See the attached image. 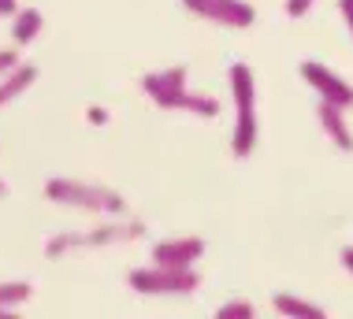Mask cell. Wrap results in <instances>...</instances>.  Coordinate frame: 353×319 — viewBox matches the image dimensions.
<instances>
[{"instance_id":"6da1fadb","label":"cell","mask_w":353,"mask_h":319,"mask_svg":"<svg viewBox=\"0 0 353 319\" xmlns=\"http://www.w3.org/2000/svg\"><path fill=\"white\" fill-rule=\"evenodd\" d=\"M234 96V134H231V152L238 160L253 156L256 149V79L250 63H231L227 71Z\"/></svg>"},{"instance_id":"7a4b0ae2","label":"cell","mask_w":353,"mask_h":319,"mask_svg":"<svg viewBox=\"0 0 353 319\" xmlns=\"http://www.w3.org/2000/svg\"><path fill=\"white\" fill-rule=\"evenodd\" d=\"M45 197H49L52 205L93 212V216H123V212H127L123 193L108 189V186H97V182H85V178H49L45 182Z\"/></svg>"},{"instance_id":"3957f363","label":"cell","mask_w":353,"mask_h":319,"mask_svg":"<svg viewBox=\"0 0 353 319\" xmlns=\"http://www.w3.org/2000/svg\"><path fill=\"white\" fill-rule=\"evenodd\" d=\"M130 289L145 297H186L201 286V275L194 267H168V264H149V267H134L127 275Z\"/></svg>"},{"instance_id":"277c9868","label":"cell","mask_w":353,"mask_h":319,"mask_svg":"<svg viewBox=\"0 0 353 319\" xmlns=\"http://www.w3.org/2000/svg\"><path fill=\"white\" fill-rule=\"evenodd\" d=\"M141 223H104L97 230H85V234H56L49 238L45 245V256L49 260H60L74 253V249H104V245H127V241L141 238Z\"/></svg>"},{"instance_id":"5b68a950","label":"cell","mask_w":353,"mask_h":319,"mask_svg":"<svg viewBox=\"0 0 353 319\" xmlns=\"http://www.w3.org/2000/svg\"><path fill=\"white\" fill-rule=\"evenodd\" d=\"M183 8L205 23L231 26V30H250L256 23V8L250 0H183Z\"/></svg>"},{"instance_id":"8992f818","label":"cell","mask_w":353,"mask_h":319,"mask_svg":"<svg viewBox=\"0 0 353 319\" xmlns=\"http://www.w3.org/2000/svg\"><path fill=\"white\" fill-rule=\"evenodd\" d=\"M301 79L320 93V101H331V104H339V108H346V112L353 108V85L342 79V74L331 71L327 63L305 60V63H301Z\"/></svg>"},{"instance_id":"52a82bcc","label":"cell","mask_w":353,"mask_h":319,"mask_svg":"<svg viewBox=\"0 0 353 319\" xmlns=\"http://www.w3.org/2000/svg\"><path fill=\"white\" fill-rule=\"evenodd\" d=\"M186 79H190L186 63L168 67V71H149L145 79H141V93H145L152 104H160V108L171 112V108H175V101H179V93L186 90Z\"/></svg>"},{"instance_id":"ba28073f","label":"cell","mask_w":353,"mask_h":319,"mask_svg":"<svg viewBox=\"0 0 353 319\" xmlns=\"http://www.w3.org/2000/svg\"><path fill=\"white\" fill-rule=\"evenodd\" d=\"M201 256H205L201 238H164L152 245V264H168V267H194Z\"/></svg>"},{"instance_id":"9c48e42d","label":"cell","mask_w":353,"mask_h":319,"mask_svg":"<svg viewBox=\"0 0 353 319\" xmlns=\"http://www.w3.org/2000/svg\"><path fill=\"white\" fill-rule=\"evenodd\" d=\"M316 119H320L323 134L331 138V145H335L339 152H353V130L346 123V108H339V104H331V101H320Z\"/></svg>"},{"instance_id":"30bf717a","label":"cell","mask_w":353,"mask_h":319,"mask_svg":"<svg viewBox=\"0 0 353 319\" xmlns=\"http://www.w3.org/2000/svg\"><path fill=\"white\" fill-rule=\"evenodd\" d=\"M37 74H41V71H37V63H23V60H19V63L8 67V71L0 74V108H8L12 101H19V96L37 82Z\"/></svg>"},{"instance_id":"8fae6325","label":"cell","mask_w":353,"mask_h":319,"mask_svg":"<svg viewBox=\"0 0 353 319\" xmlns=\"http://www.w3.org/2000/svg\"><path fill=\"white\" fill-rule=\"evenodd\" d=\"M15 23H12V41L15 48H26V45H34V37L41 34V26H45V19L37 8H15Z\"/></svg>"},{"instance_id":"7c38bea8","label":"cell","mask_w":353,"mask_h":319,"mask_svg":"<svg viewBox=\"0 0 353 319\" xmlns=\"http://www.w3.org/2000/svg\"><path fill=\"white\" fill-rule=\"evenodd\" d=\"M171 112H190V115H201V119H216V115H219V101H216V96H208V93L183 90Z\"/></svg>"},{"instance_id":"4fadbf2b","label":"cell","mask_w":353,"mask_h":319,"mask_svg":"<svg viewBox=\"0 0 353 319\" xmlns=\"http://www.w3.org/2000/svg\"><path fill=\"white\" fill-rule=\"evenodd\" d=\"M34 297V286L23 282V278H12V282H0V316H12L15 308H23Z\"/></svg>"},{"instance_id":"5bb4252c","label":"cell","mask_w":353,"mask_h":319,"mask_svg":"<svg viewBox=\"0 0 353 319\" xmlns=\"http://www.w3.org/2000/svg\"><path fill=\"white\" fill-rule=\"evenodd\" d=\"M272 305H275V312H279V316H294V319H323V308H320V305L301 301V297H294V294H279Z\"/></svg>"},{"instance_id":"9a60e30c","label":"cell","mask_w":353,"mask_h":319,"mask_svg":"<svg viewBox=\"0 0 353 319\" xmlns=\"http://www.w3.org/2000/svg\"><path fill=\"white\" fill-rule=\"evenodd\" d=\"M219 319H253L256 316V308H253V301H227V305H219V312H216Z\"/></svg>"},{"instance_id":"2e32d148","label":"cell","mask_w":353,"mask_h":319,"mask_svg":"<svg viewBox=\"0 0 353 319\" xmlns=\"http://www.w3.org/2000/svg\"><path fill=\"white\" fill-rule=\"evenodd\" d=\"M309 8H312V0H286V15L290 19H305Z\"/></svg>"},{"instance_id":"e0dca14e","label":"cell","mask_w":353,"mask_h":319,"mask_svg":"<svg viewBox=\"0 0 353 319\" xmlns=\"http://www.w3.org/2000/svg\"><path fill=\"white\" fill-rule=\"evenodd\" d=\"M12 63H19V52H12V48H0V74H4Z\"/></svg>"},{"instance_id":"ac0fdd59","label":"cell","mask_w":353,"mask_h":319,"mask_svg":"<svg viewBox=\"0 0 353 319\" xmlns=\"http://www.w3.org/2000/svg\"><path fill=\"white\" fill-rule=\"evenodd\" d=\"M339 8H342V19L350 26V37H353V0H339Z\"/></svg>"},{"instance_id":"d6986e66","label":"cell","mask_w":353,"mask_h":319,"mask_svg":"<svg viewBox=\"0 0 353 319\" xmlns=\"http://www.w3.org/2000/svg\"><path fill=\"white\" fill-rule=\"evenodd\" d=\"M85 119L97 123V127H104V123H108V112H104V108H90V112H85Z\"/></svg>"},{"instance_id":"ffe728a7","label":"cell","mask_w":353,"mask_h":319,"mask_svg":"<svg viewBox=\"0 0 353 319\" xmlns=\"http://www.w3.org/2000/svg\"><path fill=\"white\" fill-rule=\"evenodd\" d=\"M19 8V0H0V19H12Z\"/></svg>"},{"instance_id":"44dd1931","label":"cell","mask_w":353,"mask_h":319,"mask_svg":"<svg viewBox=\"0 0 353 319\" xmlns=\"http://www.w3.org/2000/svg\"><path fill=\"white\" fill-rule=\"evenodd\" d=\"M342 264H346V271H353V245L342 249Z\"/></svg>"},{"instance_id":"7402d4cb","label":"cell","mask_w":353,"mask_h":319,"mask_svg":"<svg viewBox=\"0 0 353 319\" xmlns=\"http://www.w3.org/2000/svg\"><path fill=\"white\" fill-rule=\"evenodd\" d=\"M0 197H8V182L4 178H0Z\"/></svg>"}]
</instances>
